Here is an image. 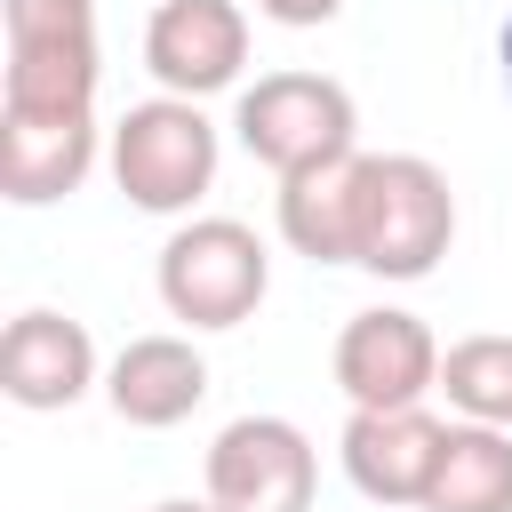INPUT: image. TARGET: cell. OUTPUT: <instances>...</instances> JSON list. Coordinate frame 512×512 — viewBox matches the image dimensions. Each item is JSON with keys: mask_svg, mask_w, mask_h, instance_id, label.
Here are the masks:
<instances>
[{"mask_svg": "<svg viewBox=\"0 0 512 512\" xmlns=\"http://www.w3.org/2000/svg\"><path fill=\"white\" fill-rule=\"evenodd\" d=\"M104 56L96 40H8L0 112H96Z\"/></svg>", "mask_w": 512, "mask_h": 512, "instance_id": "cell-13", "label": "cell"}, {"mask_svg": "<svg viewBox=\"0 0 512 512\" xmlns=\"http://www.w3.org/2000/svg\"><path fill=\"white\" fill-rule=\"evenodd\" d=\"M416 512H512V432L496 424H448L440 464Z\"/></svg>", "mask_w": 512, "mask_h": 512, "instance_id": "cell-14", "label": "cell"}, {"mask_svg": "<svg viewBox=\"0 0 512 512\" xmlns=\"http://www.w3.org/2000/svg\"><path fill=\"white\" fill-rule=\"evenodd\" d=\"M152 512H224L216 496H168V504H152Z\"/></svg>", "mask_w": 512, "mask_h": 512, "instance_id": "cell-18", "label": "cell"}, {"mask_svg": "<svg viewBox=\"0 0 512 512\" xmlns=\"http://www.w3.org/2000/svg\"><path fill=\"white\" fill-rule=\"evenodd\" d=\"M216 120L192 96H144L112 120V184L144 216H192V200L216 184Z\"/></svg>", "mask_w": 512, "mask_h": 512, "instance_id": "cell-2", "label": "cell"}, {"mask_svg": "<svg viewBox=\"0 0 512 512\" xmlns=\"http://www.w3.org/2000/svg\"><path fill=\"white\" fill-rule=\"evenodd\" d=\"M232 128H240V152L264 160L272 176H296V168H320V160L360 152L352 144L360 136L352 88L328 80V72H264L256 88H240Z\"/></svg>", "mask_w": 512, "mask_h": 512, "instance_id": "cell-4", "label": "cell"}, {"mask_svg": "<svg viewBox=\"0 0 512 512\" xmlns=\"http://www.w3.org/2000/svg\"><path fill=\"white\" fill-rule=\"evenodd\" d=\"M160 304L184 328H240L272 288V248L240 216H192L160 248Z\"/></svg>", "mask_w": 512, "mask_h": 512, "instance_id": "cell-3", "label": "cell"}, {"mask_svg": "<svg viewBox=\"0 0 512 512\" xmlns=\"http://www.w3.org/2000/svg\"><path fill=\"white\" fill-rule=\"evenodd\" d=\"M144 72L160 96H216L248 72V8L240 0H160L144 24Z\"/></svg>", "mask_w": 512, "mask_h": 512, "instance_id": "cell-7", "label": "cell"}, {"mask_svg": "<svg viewBox=\"0 0 512 512\" xmlns=\"http://www.w3.org/2000/svg\"><path fill=\"white\" fill-rule=\"evenodd\" d=\"M208 496L224 512H312L320 448L288 416H232L208 440Z\"/></svg>", "mask_w": 512, "mask_h": 512, "instance_id": "cell-5", "label": "cell"}, {"mask_svg": "<svg viewBox=\"0 0 512 512\" xmlns=\"http://www.w3.org/2000/svg\"><path fill=\"white\" fill-rule=\"evenodd\" d=\"M88 384H96V336L72 312L32 304V312L8 320V336H0V392L16 408L48 416V408H72Z\"/></svg>", "mask_w": 512, "mask_h": 512, "instance_id": "cell-9", "label": "cell"}, {"mask_svg": "<svg viewBox=\"0 0 512 512\" xmlns=\"http://www.w3.org/2000/svg\"><path fill=\"white\" fill-rule=\"evenodd\" d=\"M440 392L464 424L512 432V336H464L440 352Z\"/></svg>", "mask_w": 512, "mask_h": 512, "instance_id": "cell-15", "label": "cell"}, {"mask_svg": "<svg viewBox=\"0 0 512 512\" xmlns=\"http://www.w3.org/2000/svg\"><path fill=\"white\" fill-rule=\"evenodd\" d=\"M8 40H96V0H0Z\"/></svg>", "mask_w": 512, "mask_h": 512, "instance_id": "cell-16", "label": "cell"}, {"mask_svg": "<svg viewBox=\"0 0 512 512\" xmlns=\"http://www.w3.org/2000/svg\"><path fill=\"white\" fill-rule=\"evenodd\" d=\"M104 400L120 424L168 432L208 400V360L192 352V336H128L104 368Z\"/></svg>", "mask_w": 512, "mask_h": 512, "instance_id": "cell-11", "label": "cell"}, {"mask_svg": "<svg viewBox=\"0 0 512 512\" xmlns=\"http://www.w3.org/2000/svg\"><path fill=\"white\" fill-rule=\"evenodd\" d=\"M496 56H504V88H512V16H504V32H496Z\"/></svg>", "mask_w": 512, "mask_h": 512, "instance_id": "cell-19", "label": "cell"}, {"mask_svg": "<svg viewBox=\"0 0 512 512\" xmlns=\"http://www.w3.org/2000/svg\"><path fill=\"white\" fill-rule=\"evenodd\" d=\"M96 112H0V192L16 208H48L96 168Z\"/></svg>", "mask_w": 512, "mask_h": 512, "instance_id": "cell-10", "label": "cell"}, {"mask_svg": "<svg viewBox=\"0 0 512 512\" xmlns=\"http://www.w3.org/2000/svg\"><path fill=\"white\" fill-rule=\"evenodd\" d=\"M344 0H256V16H272V24H288V32H312V24H328Z\"/></svg>", "mask_w": 512, "mask_h": 512, "instance_id": "cell-17", "label": "cell"}, {"mask_svg": "<svg viewBox=\"0 0 512 512\" xmlns=\"http://www.w3.org/2000/svg\"><path fill=\"white\" fill-rule=\"evenodd\" d=\"M360 168H368V152H344V160L280 176V240L296 256L352 264V240H360Z\"/></svg>", "mask_w": 512, "mask_h": 512, "instance_id": "cell-12", "label": "cell"}, {"mask_svg": "<svg viewBox=\"0 0 512 512\" xmlns=\"http://www.w3.org/2000/svg\"><path fill=\"white\" fill-rule=\"evenodd\" d=\"M440 416L424 408H352L336 456H344V480L368 496V504H424L432 488V464H440Z\"/></svg>", "mask_w": 512, "mask_h": 512, "instance_id": "cell-8", "label": "cell"}, {"mask_svg": "<svg viewBox=\"0 0 512 512\" xmlns=\"http://www.w3.org/2000/svg\"><path fill=\"white\" fill-rule=\"evenodd\" d=\"M456 240V192L424 152H368L352 264L376 280H424Z\"/></svg>", "mask_w": 512, "mask_h": 512, "instance_id": "cell-1", "label": "cell"}, {"mask_svg": "<svg viewBox=\"0 0 512 512\" xmlns=\"http://www.w3.org/2000/svg\"><path fill=\"white\" fill-rule=\"evenodd\" d=\"M336 384L352 408H424V392H440V336L400 304L352 312L336 336Z\"/></svg>", "mask_w": 512, "mask_h": 512, "instance_id": "cell-6", "label": "cell"}]
</instances>
